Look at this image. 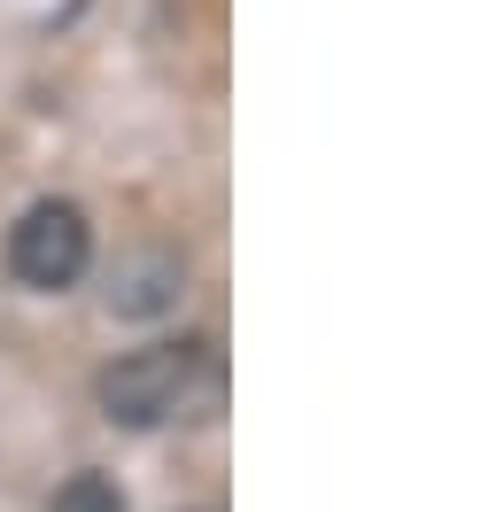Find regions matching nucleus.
I'll use <instances>...</instances> for the list:
<instances>
[{
	"label": "nucleus",
	"instance_id": "obj_4",
	"mask_svg": "<svg viewBox=\"0 0 504 512\" xmlns=\"http://www.w3.org/2000/svg\"><path fill=\"white\" fill-rule=\"evenodd\" d=\"M47 512H132V505H125V489H117L109 474H70Z\"/></svg>",
	"mask_w": 504,
	"mask_h": 512
},
{
	"label": "nucleus",
	"instance_id": "obj_2",
	"mask_svg": "<svg viewBox=\"0 0 504 512\" xmlns=\"http://www.w3.org/2000/svg\"><path fill=\"white\" fill-rule=\"evenodd\" d=\"M8 272L39 295L78 288V280L94 272V225H86V210H78V202H55V194L32 202L24 218L8 225Z\"/></svg>",
	"mask_w": 504,
	"mask_h": 512
},
{
	"label": "nucleus",
	"instance_id": "obj_1",
	"mask_svg": "<svg viewBox=\"0 0 504 512\" xmlns=\"http://www.w3.org/2000/svg\"><path fill=\"white\" fill-rule=\"evenodd\" d=\"M210 388H218L210 342H148V350H125L117 365H101L94 404H101V419H117V427H171V419H187Z\"/></svg>",
	"mask_w": 504,
	"mask_h": 512
},
{
	"label": "nucleus",
	"instance_id": "obj_3",
	"mask_svg": "<svg viewBox=\"0 0 504 512\" xmlns=\"http://www.w3.org/2000/svg\"><path fill=\"white\" fill-rule=\"evenodd\" d=\"M179 295H187V256L171 249V241H132L109 264L101 303L117 319H163V311H179Z\"/></svg>",
	"mask_w": 504,
	"mask_h": 512
}]
</instances>
